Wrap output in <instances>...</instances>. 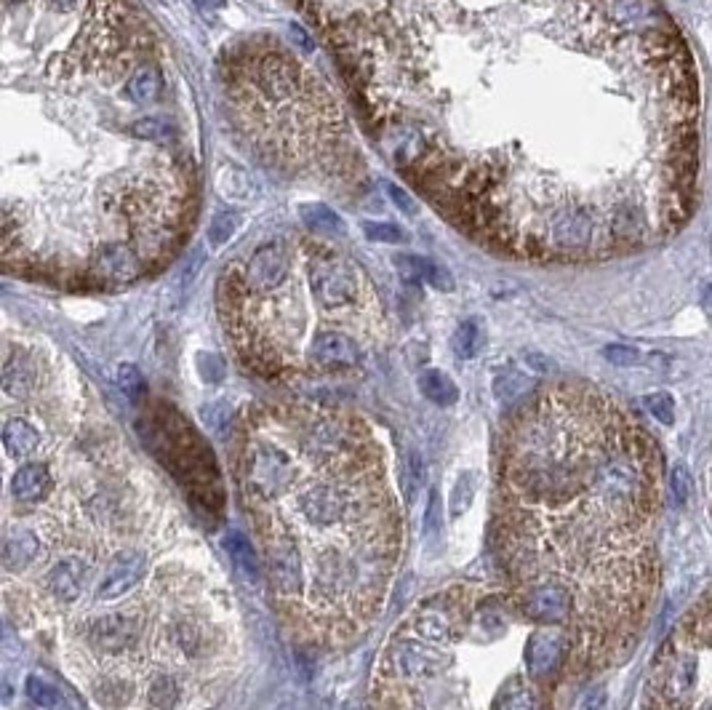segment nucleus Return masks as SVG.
Listing matches in <instances>:
<instances>
[{
  "label": "nucleus",
  "instance_id": "obj_5",
  "mask_svg": "<svg viewBox=\"0 0 712 710\" xmlns=\"http://www.w3.org/2000/svg\"><path fill=\"white\" fill-rule=\"evenodd\" d=\"M150 428V449L166 465L184 492L198 502L200 510L222 516L224 489L219 468L208 444L198 436V430L176 412L174 406L158 404V409L147 414Z\"/></svg>",
  "mask_w": 712,
  "mask_h": 710
},
{
  "label": "nucleus",
  "instance_id": "obj_7",
  "mask_svg": "<svg viewBox=\"0 0 712 710\" xmlns=\"http://www.w3.org/2000/svg\"><path fill=\"white\" fill-rule=\"evenodd\" d=\"M307 270V289H310L315 305L326 315H358L366 313V291H363V275L352 262L334 254V251L312 246V254H307L304 262Z\"/></svg>",
  "mask_w": 712,
  "mask_h": 710
},
{
  "label": "nucleus",
  "instance_id": "obj_17",
  "mask_svg": "<svg viewBox=\"0 0 712 710\" xmlns=\"http://www.w3.org/2000/svg\"><path fill=\"white\" fill-rule=\"evenodd\" d=\"M238 225H240L238 211H219V214L211 219V225H208V243H211L214 249H219V246H224V243L235 235Z\"/></svg>",
  "mask_w": 712,
  "mask_h": 710
},
{
  "label": "nucleus",
  "instance_id": "obj_10",
  "mask_svg": "<svg viewBox=\"0 0 712 710\" xmlns=\"http://www.w3.org/2000/svg\"><path fill=\"white\" fill-rule=\"evenodd\" d=\"M395 267L400 270V275L406 278H419V281H427L430 286L440 291H451L454 289V281L448 270H443L440 265H435L432 259H422V257H411V254H398L395 257Z\"/></svg>",
  "mask_w": 712,
  "mask_h": 710
},
{
  "label": "nucleus",
  "instance_id": "obj_3",
  "mask_svg": "<svg viewBox=\"0 0 712 710\" xmlns=\"http://www.w3.org/2000/svg\"><path fill=\"white\" fill-rule=\"evenodd\" d=\"M232 470L288 630L312 649L355 644L379 620L406 548L382 438L334 406H251Z\"/></svg>",
  "mask_w": 712,
  "mask_h": 710
},
{
  "label": "nucleus",
  "instance_id": "obj_24",
  "mask_svg": "<svg viewBox=\"0 0 712 710\" xmlns=\"http://www.w3.org/2000/svg\"><path fill=\"white\" fill-rule=\"evenodd\" d=\"M387 193H390L392 201L398 203L400 211H403V214H416L414 198H411V195H408V193H403V190H400L398 185H387Z\"/></svg>",
  "mask_w": 712,
  "mask_h": 710
},
{
  "label": "nucleus",
  "instance_id": "obj_28",
  "mask_svg": "<svg viewBox=\"0 0 712 710\" xmlns=\"http://www.w3.org/2000/svg\"><path fill=\"white\" fill-rule=\"evenodd\" d=\"M704 310H707V315L712 318V286L707 289V294H704Z\"/></svg>",
  "mask_w": 712,
  "mask_h": 710
},
{
  "label": "nucleus",
  "instance_id": "obj_21",
  "mask_svg": "<svg viewBox=\"0 0 712 710\" xmlns=\"http://www.w3.org/2000/svg\"><path fill=\"white\" fill-rule=\"evenodd\" d=\"M363 230H366V238L379 243H403L406 241V233L400 227L390 225V222H363Z\"/></svg>",
  "mask_w": 712,
  "mask_h": 710
},
{
  "label": "nucleus",
  "instance_id": "obj_8",
  "mask_svg": "<svg viewBox=\"0 0 712 710\" xmlns=\"http://www.w3.org/2000/svg\"><path fill=\"white\" fill-rule=\"evenodd\" d=\"M147 270V259L142 251L128 246V241L102 243L99 249L88 257L83 278L96 286H126L139 281Z\"/></svg>",
  "mask_w": 712,
  "mask_h": 710
},
{
  "label": "nucleus",
  "instance_id": "obj_16",
  "mask_svg": "<svg viewBox=\"0 0 712 710\" xmlns=\"http://www.w3.org/2000/svg\"><path fill=\"white\" fill-rule=\"evenodd\" d=\"M302 219L312 233L336 235L344 230V222L336 217V211H331L328 206H307V209L302 211Z\"/></svg>",
  "mask_w": 712,
  "mask_h": 710
},
{
  "label": "nucleus",
  "instance_id": "obj_20",
  "mask_svg": "<svg viewBox=\"0 0 712 710\" xmlns=\"http://www.w3.org/2000/svg\"><path fill=\"white\" fill-rule=\"evenodd\" d=\"M118 385L120 390L126 393L131 401H139V398L144 396V390H147V385H144V377L142 372L136 369L134 364H123L118 369Z\"/></svg>",
  "mask_w": 712,
  "mask_h": 710
},
{
  "label": "nucleus",
  "instance_id": "obj_6",
  "mask_svg": "<svg viewBox=\"0 0 712 710\" xmlns=\"http://www.w3.org/2000/svg\"><path fill=\"white\" fill-rule=\"evenodd\" d=\"M126 19L128 11L123 6V0H91L80 35L64 57L48 62L46 73L51 78H62L64 81V78L88 73V70L104 65L107 59H112L123 49L120 35L126 30Z\"/></svg>",
  "mask_w": 712,
  "mask_h": 710
},
{
  "label": "nucleus",
  "instance_id": "obj_26",
  "mask_svg": "<svg viewBox=\"0 0 712 710\" xmlns=\"http://www.w3.org/2000/svg\"><path fill=\"white\" fill-rule=\"evenodd\" d=\"M291 33H294L296 43H302L304 51H312V49H315V46H312V41H310V38H307V33H304L302 27H299V25H291Z\"/></svg>",
  "mask_w": 712,
  "mask_h": 710
},
{
  "label": "nucleus",
  "instance_id": "obj_4",
  "mask_svg": "<svg viewBox=\"0 0 712 710\" xmlns=\"http://www.w3.org/2000/svg\"><path fill=\"white\" fill-rule=\"evenodd\" d=\"M574 673L563 628L539 625L510 588L454 582L392 628L371 678L374 710H552Z\"/></svg>",
  "mask_w": 712,
  "mask_h": 710
},
{
  "label": "nucleus",
  "instance_id": "obj_11",
  "mask_svg": "<svg viewBox=\"0 0 712 710\" xmlns=\"http://www.w3.org/2000/svg\"><path fill=\"white\" fill-rule=\"evenodd\" d=\"M128 99L136 105H150L160 97L163 91V75L155 65H142L131 78H128Z\"/></svg>",
  "mask_w": 712,
  "mask_h": 710
},
{
  "label": "nucleus",
  "instance_id": "obj_14",
  "mask_svg": "<svg viewBox=\"0 0 712 710\" xmlns=\"http://www.w3.org/2000/svg\"><path fill=\"white\" fill-rule=\"evenodd\" d=\"M24 692H27V697L32 700V705H38L40 710H59L64 705L62 692L40 676H27Z\"/></svg>",
  "mask_w": 712,
  "mask_h": 710
},
{
  "label": "nucleus",
  "instance_id": "obj_2",
  "mask_svg": "<svg viewBox=\"0 0 712 710\" xmlns=\"http://www.w3.org/2000/svg\"><path fill=\"white\" fill-rule=\"evenodd\" d=\"M659 473L651 436L584 382L542 388L504 425L496 556L520 609L571 636L574 673L619 660L646 620L659 580Z\"/></svg>",
  "mask_w": 712,
  "mask_h": 710
},
{
  "label": "nucleus",
  "instance_id": "obj_23",
  "mask_svg": "<svg viewBox=\"0 0 712 710\" xmlns=\"http://www.w3.org/2000/svg\"><path fill=\"white\" fill-rule=\"evenodd\" d=\"M603 355H606L608 361L614 366H635L640 361V353L635 350V347H624V345H608L606 350H603Z\"/></svg>",
  "mask_w": 712,
  "mask_h": 710
},
{
  "label": "nucleus",
  "instance_id": "obj_25",
  "mask_svg": "<svg viewBox=\"0 0 712 710\" xmlns=\"http://www.w3.org/2000/svg\"><path fill=\"white\" fill-rule=\"evenodd\" d=\"M582 710H603V692H590L582 700Z\"/></svg>",
  "mask_w": 712,
  "mask_h": 710
},
{
  "label": "nucleus",
  "instance_id": "obj_12",
  "mask_svg": "<svg viewBox=\"0 0 712 710\" xmlns=\"http://www.w3.org/2000/svg\"><path fill=\"white\" fill-rule=\"evenodd\" d=\"M419 390H422V396L427 401L438 406H451L459 398L456 382L448 374L438 372V369H427V372L419 374Z\"/></svg>",
  "mask_w": 712,
  "mask_h": 710
},
{
  "label": "nucleus",
  "instance_id": "obj_19",
  "mask_svg": "<svg viewBox=\"0 0 712 710\" xmlns=\"http://www.w3.org/2000/svg\"><path fill=\"white\" fill-rule=\"evenodd\" d=\"M472 492H475V478H472V473H462V478L456 481L454 492L448 497V513H451V518H459L464 510H470Z\"/></svg>",
  "mask_w": 712,
  "mask_h": 710
},
{
  "label": "nucleus",
  "instance_id": "obj_13",
  "mask_svg": "<svg viewBox=\"0 0 712 710\" xmlns=\"http://www.w3.org/2000/svg\"><path fill=\"white\" fill-rule=\"evenodd\" d=\"M128 134L155 147H171L176 139L174 123L166 121V118H139V121L131 123Z\"/></svg>",
  "mask_w": 712,
  "mask_h": 710
},
{
  "label": "nucleus",
  "instance_id": "obj_22",
  "mask_svg": "<svg viewBox=\"0 0 712 710\" xmlns=\"http://www.w3.org/2000/svg\"><path fill=\"white\" fill-rule=\"evenodd\" d=\"M646 409L654 414L656 420L664 422V425H672L675 420V404L667 393H654V396H646Z\"/></svg>",
  "mask_w": 712,
  "mask_h": 710
},
{
  "label": "nucleus",
  "instance_id": "obj_18",
  "mask_svg": "<svg viewBox=\"0 0 712 710\" xmlns=\"http://www.w3.org/2000/svg\"><path fill=\"white\" fill-rule=\"evenodd\" d=\"M480 342H483V334H480V326L475 321H464L454 334V353L459 358H472L478 353Z\"/></svg>",
  "mask_w": 712,
  "mask_h": 710
},
{
  "label": "nucleus",
  "instance_id": "obj_1",
  "mask_svg": "<svg viewBox=\"0 0 712 710\" xmlns=\"http://www.w3.org/2000/svg\"><path fill=\"white\" fill-rule=\"evenodd\" d=\"M32 417L48 478L38 500L6 502L8 614L96 710H208L240 660L214 556L115 430L64 406Z\"/></svg>",
  "mask_w": 712,
  "mask_h": 710
},
{
  "label": "nucleus",
  "instance_id": "obj_15",
  "mask_svg": "<svg viewBox=\"0 0 712 710\" xmlns=\"http://www.w3.org/2000/svg\"><path fill=\"white\" fill-rule=\"evenodd\" d=\"M227 550H230L232 558H235L240 572L248 574V577H256V574H259L262 561L256 558V548L251 545V540H243L240 534H230V537H227Z\"/></svg>",
  "mask_w": 712,
  "mask_h": 710
},
{
  "label": "nucleus",
  "instance_id": "obj_27",
  "mask_svg": "<svg viewBox=\"0 0 712 710\" xmlns=\"http://www.w3.org/2000/svg\"><path fill=\"white\" fill-rule=\"evenodd\" d=\"M48 3H51V6H56V9H72L78 0H48Z\"/></svg>",
  "mask_w": 712,
  "mask_h": 710
},
{
  "label": "nucleus",
  "instance_id": "obj_29",
  "mask_svg": "<svg viewBox=\"0 0 712 710\" xmlns=\"http://www.w3.org/2000/svg\"><path fill=\"white\" fill-rule=\"evenodd\" d=\"M6 3H19V0H6Z\"/></svg>",
  "mask_w": 712,
  "mask_h": 710
},
{
  "label": "nucleus",
  "instance_id": "obj_9",
  "mask_svg": "<svg viewBox=\"0 0 712 710\" xmlns=\"http://www.w3.org/2000/svg\"><path fill=\"white\" fill-rule=\"evenodd\" d=\"M248 78L254 83L256 94L270 105H283L302 91V70L294 59L278 54V51L262 54L256 59Z\"/></svg>",
  "mask_w": 712,
  "mask_h": 710
}]
</instances>
